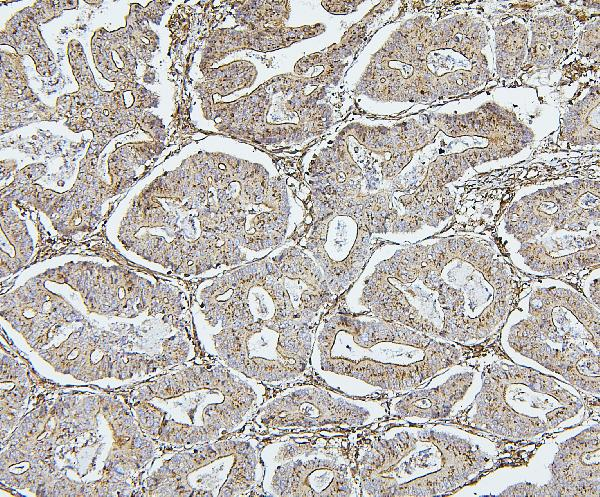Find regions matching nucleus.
<instances>
[{
    "instance_id": "nucleus-1",
    "label": "nucleus",
    "mask_w": 600,
    "mask_h": 497,
    "mask_svg": "<svg viewBox=\"0 0 600 497\" xmlns=\"http://www.w3.org/2000/svg\"><path fill=\"white\" fill-rule=\"evenodd\" d=\"M373 433L355 457L360 495L443 494L492 462L487 440L454 427L405 425Z\"/></svg>"
},
{
    "instance_id": "nucleus-2",
    "label": "nucleus",
    "mask_w": 600,
    "mask_h": 497,
    "mask_svg": "<svg viewBox=\"0 0 600 497\" xmlns=\"http://www.w3.org/2000/svg\"><path fill=\"white\" fill-rule=\"evenodd\" d=\"M482 377L468 415L471 426L509 439H530L581 423L579 391L531 368Z\"/></svg>"
},
{
    "instance_id": "nucleus-3",
    "label": "nucleus",
    "mask_w": 600,
    "mask_h": 497,
    "mask_svg": "<svg viewBox=\"0 0 600 497\" xmlns=\"http://www.w3.org/2000/svg\"><path fill=\"white\" fill-rule=\"evenodd\" d=\"M337 441L287 435L261 447L263 494L278 497L360 495L355 471Z\"/></svg>"
},
{
    "instance_id": "nucleus-4",
    "label": "nucleus",
    "mask_w": 600,
    "mask_h": 497,
    "mask_svg": "<svg viewBox=\"0 0 600 497\" xmlns=\"http://www.w3.org/2000/svg\"><path fill=\"white\" fill-rule=\"evenodd\" d=\"M388 416L380 401L344 395L325 385H292L264 400L252 421L261 433L350 429Z\"/></svg>"
},
{
    "instance_id": "nucleus-5",
    "label": "nucleus",
    "mask_w": 600,
    "mask_h": 497,
    "mask_svg": "<svg viewBox=\"0 0 600 497\" xmlns=\"http://www.w3.org/2000/svg\"><path fill=\"white\" fill-rule=\"evenodd\" d=\"M440 377V384L412 389L394 398L388 416L412 424L446 418L471 405L482 385V377L468 371Z\"/></svg>"
},
{
    "instance_id": "nucleus-6",
    "label": "nucleus",
    "mask_w": 600,
    "mask_h": 497,
    "mask_svg": "<svg viewBox=\"0 0 600 497\" xmlns=\"http://www.w3.org/2000/svg\"><path fill=\"white\" fill-rule=\"evenodd\" d=\"M598 430L596 426L589 437ZM588 430L582 437L575 436L563 445L555 455L551 479L536 490L535 495H589L599 494V453L586 457L599 450L598 438L586 439ZM588 437V438H589Z\"/></svg>"
}]
</instances>
